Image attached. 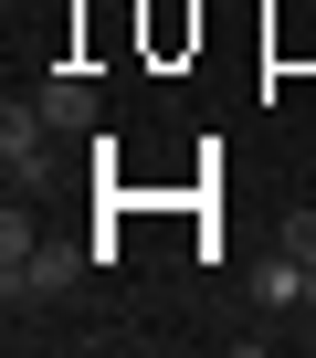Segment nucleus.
Wrapping results in <instances>:
<instances>
[{
    "instance_id": "nucleus-3",
    "label": "nucleus",
    "mask_w": 316,
    "mask_h": 358,
    "mask_svg": "<svg viewBox=\"0 0 316 358\" xmlns=\"http://www.w3.org/2000/svg\"><path fill=\"white\" fill-rule=\"evenodd\" d=\"M253 295H264V316H306V253L274 243V253L253 264Z\"/></svg>"
},
{
    "instance_id": "nucleus-4",
    "label": "nucleus",
    "mask_w": 316,
    "mask_h": 358,
    "mask_svg": "<svg viewBox=\"0 0 316 358\" xmlns=\"http://www.w3.org/2000/svg\"><path fill=\"white\" fill-rule=\"evenodd\" d=\"M32 106L53 116V137H85V127H95V85H85V74H43Z\"/></svg>"
},
{
    "instance_id": "nucleus-5",
    "label": "nucleus",
    "mask_w": 316,
    "mask_h": 358,
    "mask_svg": "<svg viewBox=\"0 0 316 358\" xmlns=\"http://www.w3.org/2000/svg\"><path fill=\"white\" fill-rule=\"evenodd\" d=\"M274 243H285V253H306V264H316V211H285V222H274Z\"/></svg>"
},
{
    "instance_id": "nucleus-1",
    "label": "nucleus",
    "mask_w": 316,
    "mask_h": 358,
    "mask_svg": "<svg viewBox=\"0 0 316 358\" xmlns=\"http://www.w3.org/2000/svg\"><path fill=\"white\" fill-rule=\"evenodd\" d=\"M74 274H85V243H22L11 264H0V295L11 306H53V295H74Z\"/></svg>"
},
{
    "instance_id": "nucleus-6",
    "label": "nucleus",
    "mask_w": 316,
    "mask_h": 358,
    "mask_svg": "<svg viewBox=\"0 0 316 358\" xmlns=\"http://www.w3.org/2000/svg\"><path fill=\"white\" fill-rule=\"evenodd\" d=\"M306 316H316V264H306Z\"/></svg>"
},
{
    "instance_id": "nucleus-2",
    "label": "nucleus",
    "mask_w": 316,
    "mask_h": 358,
    "mask_svg": "<svg viewBox=\"0 0 316 358\" xmlns=\"http://www.w3.org/2000/svg\"><path fill=\"white\" fill-rule=\"evenodd\" d=\"M43 148H53V116L11 95V106H0V169H11V190H43V179H53Z\"/></svg>"
}]
</instances>
